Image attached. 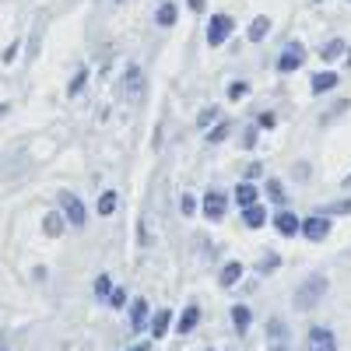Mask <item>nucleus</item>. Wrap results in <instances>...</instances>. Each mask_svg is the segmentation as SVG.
<instances>
[{"label":"nucleus","instance_id":"obj_1","mask_svg":"<svg viewBox=\"0 0 351 351\" xmlns=\"http://www.w3.org/2000/svg\"><path fill=\"white\" fill-rule=\"evenodd\" d=\"M327 274H313V278H306L302 285H299V291H295V309L299 313H306V309H313V306H319V299L327 295Z\"/></svg>","mask_w":351,"mask_h":351},{"label":"nucleus","instance_id":"obj_2","mask_svg":"<svg viewBox=\"0 0 351 351\" xmlns=\"http://www.w3.org/2000/svg\"><path fill=\"white\" fill-rule=\"evenodd\" d=\"M299 232L309 243H324L330 236V218L327 215H309L306 221H299Z\"/></svg>","mask_w":351,"mask_h":351},{"label":"nucleus","instance_id":"obj_3","mask_svg":"<svg viewBox=\"0 0 351 351\" xmlns=\"http://www.w3.org/2000/svg\"><path fill=\"white\" fill-rule=\"evenodd\" d=\"M60 208H64V218L74 225V228H84L88 215H84V204L71 193V190H60Z\"/></svg>","mask_w":351,"mask_h":351},{"label":"nucleus","instance_id":"obj_4","mask_svg":"<svg viewBox=\"0 0 351 351\" xmlns=\"http://www.w3.org/2000/svg\"><path fill=\"white\" fill-rule=\"evenodd\" d=\"M232 28H236L232 14H215V18L208 21V46H221V43L232 36Z\"/></svg>","mask_w":351,"mask_h":351},{"label":"nucleus","instance_id":"obj_5","mask_svg":"<svg viewBox=\"0 0 351 351\" xmlns=\"http://www.w3.org/2000/svg\"><path fill=\"white\" fill-rule=\"evenodd\" d=\"M306 351H337V337L330 327H313L306 334Z\"/></svg>","mask_w":351,"mask_h":351},{"label":"nucleus","instance_id":"obj_6","mask_svg":"<svg viewBox=\"0 0 351 351\" xmlns=\"http://www.w3.org/2000/svg\"><path fill=\"white\" fill-rule=\"evenodd\" d=\"M225 208H228V200H225L221 190H208V193H204V218H208V221H221Z\"/></svg>","mask_w":351,"mask_h":351},{"label":"nucleus","instance_id":"obj_7","mask_svg":"<svg viewBox=\"0 0 351 351\" xmlns=\"http://www.w3.org/2000/svg\"><path fill=\"white\" fill-rule=\"evenodd\" d=\"M302 60H306L302 46H299V43H291V46L278 56V71H281V74H291V71H299V67H302Z\"/></svg>","mask_w":351,"mask_h":351},{"label":"nucleus","instance_id":"obj_8","mask_svg":"<svg viewBox=\"0 0 351 351\" xmlns=\"http://www.w3.org/2000/svg\"><path fill=\"white\" fill-rule=\"evenodd\" d=\"M274 228L281 232L285 239H291V236H299V218L291 215V211H278L274 215Z\"/></svg>","mask_w":351,"mask_h":351},{"label":"nucleus","instance_id":"obj_9","mask_svg":"<svg viewBox=\"0 0 351 351\" xmlns=\"http://www.w3.org/2000/svg\"><path fill=\"white\" fill-rule=\"evenodd\" d=\"M148 299H134L130 302V327L134 330H144V327H148Z\"/></svg>","mask_w":351,"mask_h":351},{"label":"nucleus","instance_id":"obj_10","mask_svg":"<svg viewBox=\"0 0 351 351\" xmlns=\"http://www.w3.org/2000/svg\"><path fill=\"white\" fill-rule=\"evenodd\" d=\"M337 81H341L337 71H319V74H313V92L316 95H327L330 88H337Z\"/></svg>","mask_w":351,"mask_h":351},{"label":"nucleus","instance_id":"obj_11","mask_svg":"<svg viewBox=\"0 0 351 351\" xmlns=\"http://www.w3.org/2000/svg\"><path fill=\"white\" fill-rule=\"evenodd\" d=\"M232 197H236L239 208H250V204H256V200H260V190L253 186V180H243V183L236 186V193H232Z\"/></svg>","mask_w":351,"mask_h":351},{"label":"nucleus","instance_id":"obj_12","mask_svg":"<svg viewBox=\"0 0 351 351\" xmlns=\"http://www.w3.org/2000/svg\"><path fill=\"white\" fill-rule=\"evenodd\" d=\"M197 324H200V306L190 302V306L183 309V316H180V324H176V330H180V334H190Z\"/></svg>","mask_w":351,"mask_h":351},{"label":"nucleus","instance_id":"obj_13","mask_svg":"<svg viewBox=\"0 0 351 351\" xmlns=\"http://www.w3.org/2000/svg\"><path fill=\"white\" fill-rule=\"evenodd\" d=\"M267 337H271V351H288V330L278 324V319L267 324Z\"/></svg>","mask_w":351,"mask_h":351},{"label":"nucleus","instance_id":"obj_14","mask_svg":"<svg viewBox=\"0 0 351 351\" xmlns=\"http://www.w3.org/2000/svg\"><path fill=\"white\" fill-rule=\"evenodd\" d=\"M243 221H246V228H260L263 221H267V211H263L260 200L250 204V208H243Z\"/></svg>","mask_w":351,"mask_h":351},{"label":"nucleus","instance_id":"obj_15","mask_svg":"<svg viewBox=\"0 0 351 351\" xmlns=\"http://www.w3.org/2000/svg\"><path fill=\"white\" fill-rule=\"evenodd\" d=\"M250 319H253V313H250V306H232V327H236V334H246L250 330Z\"/></svg>","mask_w":351,"mask_h":351},{"label":"nucleus","instance_id":"obj_16","mask_svg":"<svg viewBox=\"0 0 351 351\" xmlns=\"http://www.w3.org/2000/svg\"><path fill=\"white\" fill-rule=\"evenodd\" d=\"M267 32H271V18L267 14H260V18H253L250 21V43H260V39H267Z\"/></svg>","mask_w":351,"mask_h":351},{"label":"nucleus","instance_id":"obj_17","mask_svg":"<svg viewBox=\"0 0 351 351\" xmlns=\"http://www.w3.org/2000/svg\"><path fill=\"white\" fill-rule=\"evenodd\" d=\"M155 21H158L162 28H172L176 21H180V8H176L172 0H169V4H162V8L155 11Z\"/></svg>","mask_w":351,"mask_h":351},{"label":"nucleus","instance_id":"obj_18","mask_svg":"<svg viewBox=\"0 0 351 351\" xmlns=\"http://www.w3.org/2000/svg\"><path fill=\"white\" fill-rule=\"evenodd\" d=\"M169 324H172V313L169 309H158L155 319H152V337H165L169 334Z\"/></svg>","mask_w":351,"mask_h":351},{"label":"nucleus","instance_id":"obj_19","mask_svg":"<svg viewBox=\"0 0 351 351\" xmlns=\"http://www.w3.org/2000/svg\"><path fill=\"white\" fill-rule=\"evenodd\" d=\"M43 232H46V236H60V232H64V215L60 211H49L43 218Z\"/></svg>","mask_w":351,"mask_h":351},{"label":"nucleus","instance_id":"obj_20","mask_svg":"<svg viewBox=\"0 0 351 351\" xmlns=\"http://www.w3.org/2000/svg\"><path fill=\"white\" fill-rule=\"evenodd\" d=\"M319 56H324V60H341L344 56V39H330L324 49H319Z\"/></svg>","mask_w":351,"mask_h":351},{"label":"nucleus","instance_id":"obj_21","mask_svg":"<svg viewBox=\"0 0 351 351\" xmlns=\"http://www.w3.org/2000/svg\"><path fill=\"white\" fill-rule=\"evenodd\" d=\"M239 278H243V263H228V267L221 271V285H225V288H232Z\"/></svg>","mask_w":351,"mask_h":351},{"label":"nucleus","instance_id":"obj_22","mask_svg":"<svg viewBox=\"0 0 351 351\" xmlns=\"http://www.w3.org/2000/svg\"><path fill=\"white\" fill-rule=\"evenodd\" d=\"M141 84H144L141 71H137V67H130V71H127V95H130V99H134V95L141 92Z\"/></svg>","mask_w":351,"mask_h":351},{"label":"nucleus","instance_id":"obj_23","mask_svg":"<svg viewBox=\"0 0 351 351\" xmlns=\"http://www.w3.org/2000/svg\"><path fill=\"white\" fill-rule=\"evenodd\" d=\"M116 200H120V197H116L112 190H106V193L99 197V215H112V211H116Z\"/></svg>","mask_w":351,"mask_h":351},{"label":"nucleus","instance_id":"obj_24","mask_svg":"<svg viewBox=\"0 0 351 351\" xmlns=\"http://www.w3.org/2000/svg\"><path fill=\"white\" fill-rule=\"evenodd\" d=\"M84 84H88V71H77V74H74V81L67 84V95H71V99H77Z\"/></svg>","mask_w":351,"mask_h":351},{"label":"nucleus","instance_id":"obj_25","mask_svg":"<svg viewBox=\"0 0 351 351\" xmlns=\"http://www.w3.org/2000/svg\"><path fill=\"white\" fill-rule=\"evenodd\" d=\"M109 291H112V281H109V274H99L95 278V299H109Z\"/></svg>","mask_w":351,"mask_h":351},{"label":"nucleus","instance_id":"obj_26","mask_svg":"<svg viewBox=\"0 0 351 351\" xmlns=\"http://www.w3.org/2000/svg\"><path fill=\"white\" fill-rule=\"evenodd\" d=\"M218 120V106H208V109H204L200 116H197V130H204V127H211Z\"/></svg>","mask_w":351,"mask_h":351},{"label":"nucleus","instance_id":"obj_27","mask_svg":"<svg viewBox=\"0 0 351 351\" xmlns=\"http://www.w3.org/2000/svg\"><path fill=\"white\" fill-rule=\"evenodd\" d=\"M228 130H232V127H228V120H221L215 130H208V144H218V141H225V137H228Z\"/></svg>","mask_w":351,"mask_h":351},{"label":"nucleus","instance_id":"obj_28","mask_svg":"<svg viewBox=\"0 0 351 351\" xmlns=\"http://www.w3.org/2000/svg\"><path fill=\"white\" fill-rule=\"evenodd\" d=\"M246 92H250V84H246V81H232V84H228V99H232V102H239Z\"/></svg>","mask_w":351,"mask_h":351},{"label":"nucleus","instance_id":"obj_29","mask_svg":"<svg viewBox=\"0 0 351 351\" xmlns=\"http://www.w3.org/2000/svg\"><path fill=\"white\" fill-rule=\"evenodd\" d=\"M106 302H109L112 309H120V306H127V291H123V288H112Z\"/></svg>","mask_w":351,"mask_h":351},{"label":"nucleus","instance_id":"obj_30","mask_svg":"<svg viewBox=\"0 0 351 351\" xmlns=\"http://www.w3.org/2000/svg\"><path fill=\"white\" fill-rule=\"evenodd\" d=\"M267 193H271V200L281 204V200H285V186H281V180H271V183H267Z\"/></svg>","mask_w":351,"mask_h":351},{"label":"nucleus","instance_id":"obj_31","mask_svg":"<svg viewBox=\"0 0 351 351\" xmlns=\"http://www.w3.org/2000/svg\"><path fill=\"white\" fill-rule=\"evenodd\" d=\"M180 211L190 218L193 211H197V200H193V193H183V204H180Z\"/></svg>","mask_w":351,"mask_h":351},{"label":"nucleus","instance_id":"obj_32","mask_svg":"<svg viewBox=\"0 0 351 351\" xmlns=\"http://www.w3.org/2000/svg\"><path fill=\"white\" fill-rule=\"evenodd\" d=\"M327 211H330V215H351V200H344V204H330Z\"/></svg>","mask_w":351,"mask_h":351},{"label":"nucleus","instance_id":"obj_33","mask_svg":"<svg viewBox=\"0 0 351 351\" xmlns=\"http://www.w3.org/2000/svg\"><path fill=\"white\" fill-rule=\"evenodd\" d=\"M256 144V127H246V134H243V148H253Z\"/></svg>","mask_w":351,"mask_h":351},{"label":"nucleus","instance_id":"obj_34","mask_svg":"<svg viewBox=\"0 0 351 351\" xmlns=\"http://www.w3.org/2000/svg\"><path fill=\"white\" fill-rule=\"evenodd\" d=\"M260 127L271 130V127H274V112H260Z\"/></svg>","mask_w":351,"mask_h":351},{"label":"nucleus","instance_id":"obj_35","mask_svg":"<svg viewBox=\"0 0 351 351\" xmlns=\"http://www.w3.org/2000/svg\"><path fill=\"white\" fill-rule=\"evenodd\" d=\"M186 4H190L193 11H204V0H186Z\"/></svg>","mask_w":351,"mask_h":351},{"label":"nucleus","instance_id":"obj_36","mask_svg":"<svg viewBox=\"0 0 351 351\" xmlns=\"http://www.w3.org/2000/svg\"><path fill=\"white\" fill-rule=\"evenodd\" d=\"M127 351H152L148 344H134V348H127Z\"/></svg>","mask_w":351,"mask_h":351},{"label":"nucleus","instance_id":"obj_37","mask_svg":"<svg viewBox=\"0 0 351 351\" xmlns=\"http://www.w3.org/2000/svg\"><path fill=\"white\" fill-rule=\"evenodd\" d=\"M344 190H351V176H344Z\"/></svg>","mask_w":351,"mask_h":351},{"label":"nucleus","instance_id":"obj_38","mask_svg":"<svg viewBox=\"0 0 351 351\" xmlns=\"http://www.w3.org/2000/svg\"><path fill=\"white\" fill-rule=\"evenodd\" d=\"M313 4H324V0H313Z\"/></svg>","mask_w":351,"mask_h":351},{"label":"nucleus","instance_id":"obj_39","mask_svg":"<svg viewBox=\"0 0 351 351\" xmlns=\"http://www.w3.org/2000/svg\"><path fill=\"white\" fill-rule=\"evenodd\" d=\"M348 64H351V53H348Z\"/></svg>","mask_w":351,"mask_h":351}]
</instances>
